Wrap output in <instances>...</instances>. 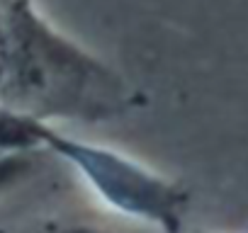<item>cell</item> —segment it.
I'll use <instances>...</instances> for the list:
<instances>
[{
	"instance_id": "cell-2",
	"label": "cell",
	"mask_w": 248,
	"mask_h": 233,
	"mask_svg": "<svg viewBox=\"0 0 248 233\" xmlns=\"http://www.w3.org/2000/svg\"><path fill=\"white\" fill-rule=\"evenodd\" d=\"M44 148L68 163L102 206L156 233H180L187 192L141 160L49 127Z\"/></svg>"
},
{
	"instance_id": "cell-6",
	"label": "cell",
	"mask_w": 248,
	"mask_h": 233,
	"mask_svg": "<svg viewBox=\"0 0 248 233\" xmlns=\"http://www.w3.org/2000/svg\"><path fill=\"white\" fill-rule=\"evenodd\" d=\"M0 66H3V39H0Z\"/></svg>"
},
{
	"instance_id": "cell-1",
	"label": "cell",
	"mask_w": 248,
	"mask_h": 233,
	"mask_svg": "<svg viewBox=\"0 0 248 233\" xmlns=\"http://www.w3.org/2000/svg\"><path fill=\"white\" fill-rule=\"evenodd\" d=\"M0 102L54 127L114 119L132 107V95L107 66L59 37L20 0L3 39Z\"/></svg>"
},
{
	"instance_id": "cell-4",
	"label": "cell",
	"mask_w": 248,
	"mask_h": 233,
	"mask_svg": "<svg viewBox=\"0 0 248 233\" xmlns=\"http://www.w3.org/2000/svg\"><path fill=\"white\" fill-rule=\"evenodd\" d=\"M49 153H0V194L25 185Z\"/></svg>"
},
{
	"instance_id": "cell-3",
	"label": "cell",
	"mask_w": 248,
	"mask_h": 233,
	"mask_svg": "<svg viewBox=\"0 0 248 233\" xmlns=\"http://www.w3.org/2000/svg\"><path fill=\"white\" fill-rule=\"evenodd\" d=\"M49 127L0 102V153H46L44 141Z\"/></svg>"
},
{
	"instance_id": "cell-5",
	"label": "cell",
	"mask_w": 248,
	"mask_h": 233,
	"mask_svg": "<svg viewBox=\"0 0 248 233\" xmlns=\"http://www.w3.org/2000/svg\"><path fill=\"white\" fill-rule=\"evenodd\" d=\"M37 233H134L127 226H117L112 221H95L88 216L80 218H56L39 228Z\"/></svg>"
}]
</instances>
